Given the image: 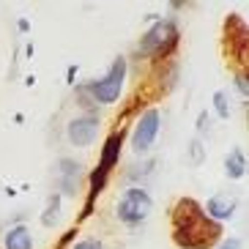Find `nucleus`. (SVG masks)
<instances>
[{"instance_id": "1", "label": "nucleus", "mask_w": 249, "mask_h": 249, "mask_svg": "<svg viewBox=\"0 0 249 249\" xmlns=\"http://www.w3.org/2000/svg\"><path fill=\"white\" fill-rule=\"evenodd\" d=\"M173 241L181 249H211L222 241V225L205 216L203 205L192 197H181L173 205Z\"/></svg>"}, {"instance_id": "2", "label": "nucleus", "mask_w": 249, "mask_h": 249, "mask_svg": "<svg viewBox=\"0 0 249 249\" xmlns=\"http://www.w3.org/2000/svg\"><path fill=\"white\" fill-rule=\"evenodd\" d=\"M126 74H129V58L126 55H115L107 74H102L99 80H90L82 88H77V102H88L85 107H90V112H99L96 107L118 104V99L124 96Z\"/></svg>"}, {"instance_id": "3", "label": "nucleus", "mask_w": 249, "mask_h": 249, "mask_svg": "<svg viewBox=\"0 0 249 249\" xmlns=\"http://www.w3.org/2000/svg\"><path fill=\"white\" fill-rule=\"evenodd\" d=\"M178 41H181V30H178V19L176 17H161L159 22H154L151 28L142 33L137 44V52L148 60H156V63H164V60L178 50Z\"/></svg>"}, {"instance_id": "4", "label": "nucleus", "mask_w": 249, "mask_h": 249, "mask_svg": "<svg viewBox=\"0 0 249 249\" xmlns=\"http://www.w3.org/2000/svg\"><path fill=\"white\" fill-rule=\"evenodd\" d=\"M154 213V195L145 186H126L115 200V219L124 227H142Z\"/></svg>"}, {"instance_id": "5", "label": "nucleus", "mask_w": 249, "mask_h": 249, "mask_svg": "<svg viewBox=\"0 0 249 249\" xmlns=\"http://www.w3.org/2000/svg\"><path fill=\"white\" fill-rule=\"evenodd\" d=\"M161 132V110L159 107H148L142 115L137 118L132 132V154L137 159H145L151 154V148L156 145V137Z\"/></svg>"}, {"instance_id": "6", "label": "nucleus", "mask_w": 249, "mask_h": 249, "mask_svg": "<svg viewBox=\"0 0 249 249\" xmlns=\"http://www.w3.org/2000/svg\"><path fill=\"white\" fill-rule=\"evenodd\" d=\"M99 129H102V118L99 112H80L66 124V140L74 148H90L99 140Z\"/></svg>"}, {"instance_id": "7", "label": "nucleus", "mask_w": 249, "mask_h": 249, "mask_svg": "<svg viewBox=\"0 0 249 249\" xmlns=\"http://www.w3.org/2000/svg\"><path fill=\"white\" fill-rule=\"evenodd\" d=\"M58 195L60 197H77V192H80V183L85 178V164L71 156H63L58 159Z\"/></svg>"}, {"instance_id": "8", "label": "nucleus", "mask_w": 249, "mask_h": 249, "mask_svg": "<svg viewBox=\"0 0 249 249\" xmlns=\"http://www.w3.org/2000/svg\"><path fill=\"white\" fill-rule=\"evenodd\" d=\"M203 211H205V216L211 222H216V225L230 222L235 216V211H238V197L230 195V192H216V195L208 197V203L203 205Z\"/></svg>"}, {"instance_id": "9", "label": "nucleus", "mask_w": 249, "mask_h": 249, "mask_svg": "<svg viewBox=\"0 0 249 249\" xmlns=\"http://www.w3.org/2000/svg\"><path fill=\"white\" fill-rule=\"evenodd\" d=\"M124 140H126V132H110L107 134V140H104V145H102V156H99V164H96V167L112 176V170H115L118 161H121Z\"/></svg>"}, {"instance_id": "10", "label": "nucleus", "mask_w": 249, "mask_h": 249, "mask_svg": "<svg viewBox=\"0 0 249 249\" xmlns=\"http://www.w3.org/2000/svg\"><path fill=\"white\" fill-rule=\"evenodd\" d=\"M0 241H3V249H33L36 247L28 225H11L8 230H3Z\"/></svg>"}, {"instance_id": "11", "label": "nucleus", "mask_w": 249, "mask_h": 249, "mask_svg": "<svg viewBox=\"0 0 249 249\" xmlns=\"http://www.w3.org/2000/svg\"><path fill=\"white\" fill-rule=\"evenodd\" d=\"M225 176L230 181H241L247 176V154H244V148H233L225 156Z\"/></svg>"}, {"instance_id": "12", "label": "nucleus", "mask_w": 249, "mask_h": 249, "mask_svg": "<svg viewBox=\"0 0 249 249\" xmlns=\"http://www.w3.org/2000/svg\"><path fill=\"white\" fill-rule=\"evenodd\" d=\"M60 205H63V197H60L58 192H52L50 197H47L44 203V211L38 213V222H41V227H47V230H55L60 222Z\"/></svg>"}, {"instance_id": "13", "label": "nucleus", "mask_w": 249, "mask_h": 249, "mask_svg": "<svg viewBox=\"0 0 249 249\" xmlns=\"http://www.w3.org/2000/svg\"><path fill=\"white\" fill-rule=\"evenodd\" d=\"M154 170H156V159H154V156H145L140 164H134V167L126 170L124 178H126V183H132V186H142L145 178L154 176Z\"/></svg>"}, {"instance_id": "14", "label": "nucleus", "mask_w": 249, "mask_h": 249, "mask_svg": "<svg viewBox=\"0 0 249 249\" xmlns=\"http://www.w3.org/2000/svg\"><path fill=\"white\" fill-rule=\"evenodd\" d=\"M205 154H208V151H205V142L200 137H192L189 145H186V159H189L192 167H200L205 161Z\"/></svg>"}, {"instance_id": "15", "label": "nucleus", "mask_w": 249, "mask_h": 249, "mask_svg": "<svg viewBox=\"0 0 249 249\" xmlns=\"http://www.w3.org/2000/svg\"><path fill=\"white\" fill-rule=\"evenodd\" d=\"M211 110L216 112V118L219 121H227V118L233 115V110H230V96H227V90H216L211 99Z\"/></svg>"}, {"instance_id": "16", "label": "nucleus", "mask_w": 249, "mask_h": 249, "mask_svg": "<svg viewBox=\"0 0 249 249\" xmlns=\"http://www.w3.org/2000/svg\"><path fill=\"white\" fill-rule=\"evenodd\" d=\"M197 137L203 140V142L211 137V112H208V110H203L197 115Z\"/></svg>"}, {"instance_id": "17", "label": "nucleus", "mask_w": 249, "mask_h": 249, "mask_svg": "<svg viewBox=\"0 0 249 249\" xmlns=\"http://www.w3.org/2000/svg\"><path fill=\"white\" fill-rule=\"evenodd\" d=\"M71 249H112V247L104 238H80V241H74Z\"/></svg>"}, {"instance_id": "18", "label": "nucleus", "mask_w": 249, "mask_h": 249, "mask_svg": "<svg viewBox=\"0 0 249 249\" xmlns=\"http://www.w3.org/2000/svg\"><path fill=\"white\" fill-rule=\"evenodd\" d=\"M235 90L241 93L244 104H247V96H249V80H247V71H238V74H235Z\"/></svg>"}, {"instance_id": "19", "label": "nucleus", "mask_w": 249, "mask_h": 249, "mask_svg": "<svg viewBox=\"0 0 249 249\" xmlns=\"http://www.w3.org/2000/svg\"><path fill=\"white\" fill-rule=\"evenodd\" d=\"M241 238L238 235H227V238H222L219 244H216V249H241Z\"/></svg>"}, {"instance_id": "20", "label": "nucleus", "mask_w": 249, "mask_h": 249, "mask_svg": "<svg viewBox=\"0 0 249 249\" xmlns=\"http://www.w3.org/2000/svg\"><path fill=\"white\" fill-rule=\"evenodd\" d=\"M74 80H77V63L66 69V82H69V85H74Z\"/></svg>"}, {"instance_id": "21", "label": "nucleus", "mask_w": 249, "mask_h": 249, "mask_svg": "<svg viewBox=\"0 0 249 249\" xmlns=\"http://www.w3.org/2000/svg\"><path fill=\"white\" fill-rule=\"evenodd\" d=\"M17 28H19V33H28L30 22H28V19H17Z\"/></svg>"}, {"instance_id": "22", "label": "nucleus", "mask_w": 249, "mask_h": 249, "mask_svg": "<svg viewBox=\"0 0 249 249\" xmlns=\"http://www.w3.org/2000/svg\"><path fill=\"white\" fill-rule=\"evenodd\" d=\"M74 235H77V230H69V233L63 235V244H71V241H74Z\"/></svg>"}, {"instance_id": "23", "label": "nucleus", "mask_w": 249, "mask_h": 249, "mask_svg": "<svg viewBox=\"0 0 249 249\" xmlns=\"http://www.w3.org/2000/svg\"><path fill=\"white\" fill-rule=\"evenodd\" d=\"M0 235H3V225H0Z\"/></svg>"}]
</instances>
